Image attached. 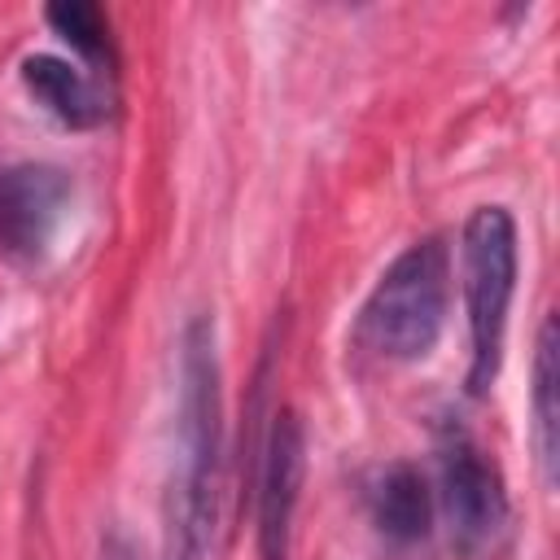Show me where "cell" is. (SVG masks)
I'll return each instance as SVG.
<instances>
[{
	"instance_id": "obj_1",
	"label": "cell",
	"mask_w": 560,
	"mask_h": 560,
	"mask_svg": "<svg viewBox=\"0 0 560 560\" xmlns=\"http://www.w3.org/2000/svg\"><path fill=\"white\" fill-rule=\"evenodd\" d=\"M223 477V394L214 319L192 315L179 337L175 459L166 477V560H206L219 521Z\"/></svg>"
},
{
	"instance_id": "obj_2",
	"label": "cell",
	"mask_w": 560,
	"mask_h": 560,
	"mask_svg": "<svg viewBox=\"0 0 560 560\" xmlns=\"http://www.w3.org/2000/svg\"><path fill=\"white\" fill-rule=\"evenodd\" d=\"M451 311V249L442 236H424L407 245L372 284L359 311V346L381 359L411 363L424 359Z\"/></svg>"
},
{
	"instance_id": "obj_3",
	"label": "cell",
	"mask_w": 560,
	"mask_h": 560,
	"mask_svg": "<svg viewBox=\"0 0 560 560\" xmlns=\"http://www.w3.org/2000/svg\"><path fill=\"white\" fill-rule=\"evenodd\" d=\"M464 311H468V394H486L503 363L508 306L516 293V219L508 206H477L464 219Z\"/></svg>"
},
{
	"instance_id": "obj_4",
	"label": "cell",
	"mask_w": 560,
	"mask_h": 560,
	"mask_svg": "<svg viewBox=\"0 0 560 560\" xmlns=\"http://www.w3.org/2000/svg\"><path fill=\"white\" fill-rule=\"evenodd\" d=\"M433 508L446 521L451 547L464 560L499 556L512 525V503L503 490V477L494 459L464 433L459 424H446L438 438V490Z\"/></svg>"
},
{
	"instance_id": "obj_5",
	"label": "cell",
	"mask_w": 560,
	"mask_h": 560,
	"mask_svg": "<svg viewBox=\"0 0 560 560\" xmlns=\"http://www.w3.org/2000/svg\"><path fill=\"white\" fill-rule=\"evenodd\" d=\"M70 197L74 184L52 162L0 166V258L18 267L44 262L70 214Z\"/></svg>"
},
{
	"instance_id": "obj_6",
	"label": "cell",
	"mask_w": 560,
	"mask_h": 560,
	"mask_svg": "<svg viewBox=\"0 0 560 560\" xmlns=\"http://www.w3.org/2000/svg\"><path fill=\"white\" fill-rule=\"evenodd\" d=\"M306 472V429L293 407H280L271 416V429L262 438V464H258V560H289V534H293V508L302 494Z\"/></svg>"
},
{
	"instance_id": "obj_7",
	"label": "cell",
	"mask_w": 560,
	"mask_h": 560,
	"mask_svg": "<svg viewBox=\"0 0 560 560\" xmlns=\"http://www.w3.org/2000/svg\"><path fill=\"white\" fill-rule=\"evenodd\" d=\"M22 83L26 92L66 127H101L109 118V92L101 88V79L83 74L79 66H70L66 57L52 52H31L22 61Z\"/></svg>"
},
{
	"instance_id": "obj_8",
	"label": "cell",
	"mask_w": 560,
	"mask_h": 560,
	"mask_svg": "<svg viewBox=\"0 0 560 560\" xmlns=\"http://www.w3.org/2000/svg\"><path fill=\"white\" fill-rule=\"evenodd\" d=\"M368 512L389 542H420L433 529V490L416 464L398 459L368 481Z\"/></svg>"
},
{
	"instance_id": "obj_9",
	"label": "cell",
	"mask_w": 560,
	"mask_h": 560,
	"mask_svg": "<svg viewBox=\"0 0 560 560\" xmlns=\"http://www.w3.org/2000/svg\"><path fill=\"white\" fill-rule=\"evenodd\" d=\"M560 337H556V315L542 319L538 346H534V451L542 464V477L556 481V459H560Z\"/></svg>"
},
{
	"instance_id": "obj_10",
	"label": "cell",
	"mask_w": 560,
	"mask_h": 560,
	"mask_svg": "<svg viewBox=\"0 0 560 560\" xmlns=\"http://www.w3.org/2000/svg\"><path fill=\"white\" fill-rule=\"evenodd\" d=\"M48 26L92 66L114 70V39H109V18L101 4H83V0H66V4H48Z\"/></svg>"
},
{
	"instance_id": "obj_11",
	"label": "cell",
	"mask_w": 560,
	"mask_h": 560,
	"mask_svg": "<svg viewBox=\"0 0 560 560\" xmlns=\"http://www.w3.org/2000/svg\"><path fill=\"white\" fill-rule=\"evenodd\" d=\"M101 560H144V556H140V547H136L127 534L114 529V534L101 538Z\"/></svg>"
}]
</instances>
